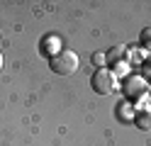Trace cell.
Listing matches in <instances>:
<instances>
[{
    "label": "cell",
    "mask_w": 151,
    "mask_h": 146,
    "mask_svg": "<svg viewBox=\"0 0 151 146\" xmlns=\"http://www.w3.org/2000/svg\"><path fill=\"white\" fill-rule=\"evenodd\" d=\"M51 71L56 76H71L76 73V68H78V54L76 51H59L51 56Z\"/></svg>",
    "instance_id": "cell-1"
},
{
    "label": "cell",
    "mask_w": 151,
    "mask_h": 146,
    "mask_svg": "<svg viewBox=\"0 0 151 146\" xmlns=\"http://www.w3.org/2000/svg\"><path fill=\"white\" fill-rule=\"evenodd\" d=\"M115 83H117V78H115L112 71H107V68H98V71L93 73V78H90V85H93V90L98 95H110L115 90Z\"/></svg>",
    "instance_id": "cell-2"
},
{
    "label": "cell",
    "mask_w": 151,
    "mask_h": 146,
    "mask_svg": "<svg viewBox=\"0 0 151 146\" xmlns=\"http://www.w3.org/2000/svg\"><path fill=\"white\" fill-rule=\"evenodd\" d=\"M146 90V83L144 81H139V78H129V83H127V95H141Z\"/></svg>",
    "instance_id": "cell-3"
},
{
    "label": "cell",
    "mask_w": 151,
    "mask_h": 146,
    "mask_svg": "<svg viewBox=\"0 0 151 146\" xmlns=\"http://www.w3.org/2000/svg\"><path fill=\"white\" fill-rule=\"evenodd\" d=\"M139 44L144 46V49H151V27H144V29H141V34H139Z\"/></svg>",
    "instance_id": "cell-4"
},
{
    "label": "cell",
    "mask_w": 151,
    "mask_h": 146,
    "mask_svg": "<svg viewBox=\"0 0 151 146\" xmlns=\"http://www.w3.org/2000/svg\"><path fill=\"white\" fill-rule=\"evenodd\" d=\"M137 124L141 127V129H151V112H144L137 117Z\"/></svg>",
    "instance_id": "cell-5"
},
{
    "label": "cell",
    "mask_w": 151,
    "mask_h": 146,
    "mask_svg": "<svg viewBox=\"0 0 151 146\" xmlns=\"http://www.w3.org/2000/svg\"><path fill=\"white\" fill-rule=\"evenodd\" d=\"M105 54H102V51H95V54H93L90 56V61H93V66H102V63H105Z\"/></svg>",
    "instance_id": "cell-6"
},
{
    "label": "cell",
    "mask_w": 151,
    "mask_h": 146,
    "mask_svg": "<svg viewBox=\"0 0 151 146\" xmlns=\"http://www.w3.org/2000/svg\"><path fill=\"white\" fill-rule=\"evenodd\" d=\"M122 56H124V49H122V46H119V49H112V51L107 54V58H110V61H119Z\"/></svg>",
    "instance_id": "cell-7"
},
{
    "label": "cell",
    "mask_w": 151,
    "mask_h": 146,
    "mask_svg": "<svg viewBox=\"0 0 151 146\" xmlns=\"http://www.w3.org/2000/svg\"><path fill=\"white\" fill-rule=\"evenodd\" d=\"M0 68H3V56H0Z\"/></svg>",
    "instance_id": "cell-8"
}]
</instances>
